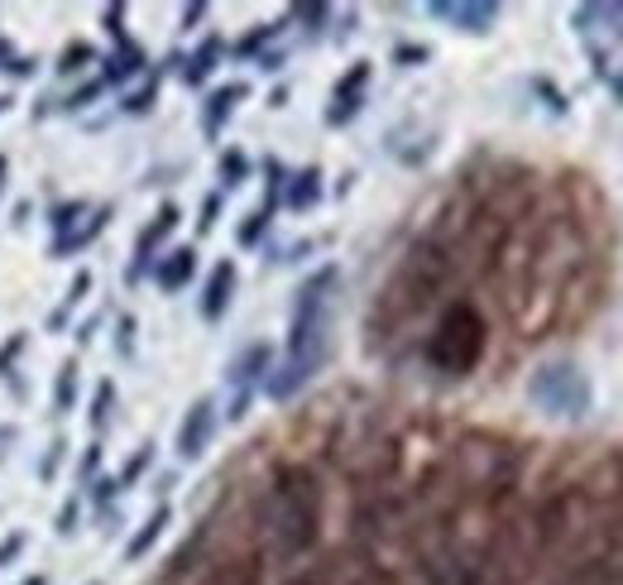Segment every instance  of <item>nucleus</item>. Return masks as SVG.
Here are the masks:
<instances>
[{
	"mask_svg": "<svg viewBox=\"0 0 623 585\" xmlns=\"http://www.w3.org/2000/svg\"><path fill=\"white\" fill-rule=\"evenodd\" d=\"M188 274H192V250H174V260L158 269V284H164V288H178Z\"/></svg>",
	"mask_w": 623,
	"mask_h": 585,
	"instance_id": "nucleus-9",
	"label": "nucleus"
},
{
	"mask_svg": "<svg viewBox=\"0 0 623 585\" xmlns=\"http://www.w3.org/2000/svg\"><path fill=\"white\" fill-rule=\"evenodd\" d=\"M269 533L278 556H302L322 533V489H316L312 471L302 465H283L269 495Z\"/></svg>",
	"mask_w": 623,
	"mask_h": 585,
	"instance_id": "nucleus-1",
	"label": "nucleus"
},
{
	"mask_svg": "<svg viewBox=\"0 0 623 585\" xmlns=\"http://www.w3.org/2000/svg\"><path fill=\"white\" fill-rule=\"evenodd\" d=\"M164 523H168V509H158V514L149 518V523H144V533H140L135 542H130V556H144V552H149V542H154L158 533H164Z\"/></svg>",
	"mask_w": 623,
	"mask_h": 585,
	"instance_id": "nucleus-10",
	"label": "nucleus"
},
{
	"mask_svg": "<svg viewBox=\"0 0 623 585\" xmlns=\"http://www.w3.org/2000/svg\"><path fill=\"white\" fill-rule=\"evenodd\" d=\"M336 284V274H316L298 298V317H293V336H288V375L274 379V394L288 398L298 384H308L316 375V365L326 361V288Z\"/></svg>",
	"mask_w": 623,
	"mask_h": 585,
	"instance_id": "nucleus-2",
	"label": "nucleus"
},
{
	"mask_svg": "<svg viewBox=\"0 0 623 585\" xmlns=\"http://www.w3.org/2000/svg\"><path fill=\"white\" fill-rule=\"evenodd\" d=\"M489 345V327L485 317L470 308V302H456V308L442 312V322H436L432 341H427V361L436 369H446V375H470L475 365H480Z\"/></svg>",
	"mask_w": 623,
	"mask_h": 585,
	"instance_id": "nucleus-3",
	"label": "nucleus"
},
{
	"mask_svg": "<svg viewBox=\"0 0 623 585\" xmlns=\"http://www.w3.org/2000/svg\"><path fill=\"white\" fill-rule=\"evenodd\" d=\"M365 82H369V68H355V73L346 77V82L336 87V106H331V121H351L355 106H360V101H355V91H360Z\"/></svg>",
	"mask_w": 623,
	"mask_h": 585,
	"instance_id": "nucleus-8",
	"label": "nucleus"
},
{
	"mask_svg": "<svg viewBox=\"0 0 623 585\" xmlns=\"http://www.w3.org/2000/svg\"><path fill=\"white\" fill-rule=\"evenodd\" d=\"M211 432H216V408H211V398H197L188 422H182V432H178V451H182L188 461H197V456L207 451Z\"/></svg>",
	"mask_w": 623,
	"mask_h": 585,
	"instance_id": "nucleus-5",
	"label": "nucleus"
},
{
	"mask_svg": "<svg viewBox=\"0 0 623 585\" xmlns=\"http://www.w3.org/2000/svg\"><path fill=\"white\" fill-rule=\"evenodd\" d=\"M432 15L436 20H456L460 30H489V20H494L499 10L494 5H446L442 0V5H432Z\"/></svg>",
	"mask_w": 623,
	"mask_h": 585,
	"instance_id": "nucleus-6",
	"label": "nucleus"
},
{
	"mask_svg": "<svg viewBox=\"0 0 623 585\" xmlns=\"http://www.w3.org/2000/svg\"><path fill=\"white\" fill-rule=\"evenodd\" d=\"M231 288H235V269H231V264H221V269L211 274V284H207L202 312H207V317H221V312H225V302H231Z\"/></svg>",
	"mask_w": 623,
	"mask_h": 585,
	"instance_id": "nucleus-7",
	"label": "nucleus"
},
{
	"mask_svg": "<svg viewBox=\"0 0 623 585\" xmlns=\"http://www.w3.org/2000/svg\"><path fill=\"white\" fill-rule=\"evenodd\" d=\"M316 173H302V183H298V192H293V202H312V197H316Z\"/></svg>",
	"mask_w": 623,
	"mask_h": 585,
	"instance_id": "nucleus-12",
	"label": "nucleus"
},
{
	"mask_svg": "<svg viewBox=\"0 0 623 585\" xmlns=\"http://www.w3.org/2000/svg\"><path fill=\"white\" fill-rule=\"evenodd\" d=\"M235 97H241V87H231V91H221L216 97V106H211V115H207V125H216L221 115H231V106H235Z\"/></svg>",
	"mask_w": 623,
	"mask_h": 585,
	"instance_id": "nucleus-11",
	"label": "nucleus"
},
{
	"mask_svg": "<svg viewBox=\"0 0 623 585\" xmlns=\"http://www.w3.org/2000/svg\"><path fill=\"white\" fill-rule=\"evenodd\" d=\"M527 398L542 408L547 418H561V422H580L594 404V389L590 379L580 375L576 365H542L533 379H527Z\"/></svg>",
	"mask_w": 623,
	"mask_h": 585,
	"instance_id": "nucleus-4",
	"label": "nucleus"
}]
</instances>
